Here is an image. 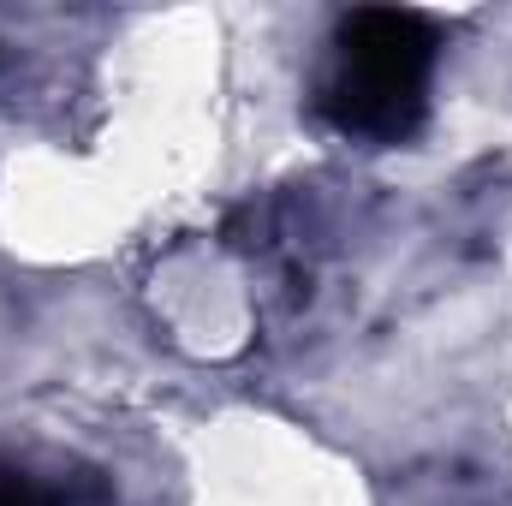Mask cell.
<instances>
[{
	"mask_svg": "<svg viewBox=\"0 0 512 506\" xmlns=\"http://www.w3.org/2000/svg\"><path fill=\"white\" fill-rule=\"evenodd\" d=\"M0 506H48V501L24 471H0Z\"/></svg>",
	"mask_w": 512,
	"mask_h": 506,
	"instance_id": "2",
	"label": "cell"
},
{
	"mask_svg": "<svg viewBox=\"0 0 512 506\" xmlns=\"http://www.w3.org/2000/svg\"><path fill=\"white\" fill-rule=\"evenodd\" d=\"M435 78V30L417 12L364 6L334 30V72L322 84V114L346 137L405 143L423 126Z\"/></svg>",
	"mask_w": 512,
	"mask_h": 506,
	"instance_id": "1",
	"label": "cell"
}]
</instances>
